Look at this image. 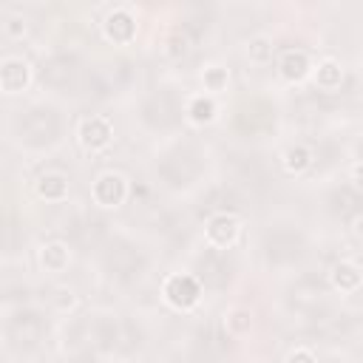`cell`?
I'll return each instance as SVG.
<instances>
[{
  "label": "cell",
  "instance_id": "obj_1",
  "mask_svg": "<svg viewBox=\"0 0 363 363\" xmlns=\"http://www.w3.org/2000/svg\"><path fill=\"white\" fill-rule=\"evenodd\" d=\"M201 281L193 272H170L162 281V301L176 312H193L201 303Z\"/></svg>",
  "mask_w": 363,
  "mask_h": 363
},
{
  "label": "cell",
  "instance_id": "obj_2",
  "mask_svg": "<svg viewBox=\"0 0 363 363\" xmlns=\"http://www.w3.org/2000/svg\"><path fill=\"white\" fill-rule=\"evenodd\" d=\"M139 34V20L133 6H113L105 17H102V37L111 45H130Z\"/></svg>",
  "mask_w": 363,
  "mask_h": 363
},
{
  "label": "cell",
  "instance_id": "obj_3",
  "mask_svg": "<svg viewBox=\"0 0 363 363\" xmlns=\"http://www.w3.org/2000/svg\"><path fill=\"white\" fill-rule=\"evenodd\" d=\"M128 196H130V184H128V179H125L122 173H116V170L99 173V176L94 179V184H91V199H94V204L102 207V210H116V207H122V204L128 201Z\"/></svg>",
  "mask_w": 363,
  "mask_h": 363
},
{
  "label": "cell",
  "instance_id": "obj_4",
  "mask_svg": "<svg viewBox=\"0 0 363 363\" xmlns=\"http://www.w3.org/2000/svg\"><path fill=\"white\" fill-rule=\"evenodd\" d=\"M77 142H79V147L85 153H102V150H108L111 142H113V125H111V119L108 116H99V113L79 119V125H77Z\"/></svg>",
  "mask_w": 363,
  "mask_h": 363
},
{
  "label": "cell",
  "instance_id": "obj_5",
  "mask_svg": "<svg viewBox=\"0 0 363 363\" xmlns=\"http://www.w3.org/2000/svg\"><path fill=\"white\" fill-rule=\"evenodd\" d=\"M241 238V218L235 213H213L204 221V241L213 250H230Z\"/></svg>",
  "mask_w": 363,
  "mask_h": 363
},
{
  "label": "cell",
  "instance_id": "obj_6",
  "mask_svg": "<svg viewBox=\"0 0 363 363\" xmlns=\"http://www.w3.org/2000/svg\"><path fill=\"white\" fill-rule=\"evenodd\" d=\"M34 79V71H31V62L26 57H3L0 60V91L14 96V94H23Z\"/></svg>",
  "mask_w": 363,
  "mask_h": 363
},
{
  "label": "cell",
  "instance_id": "obj_7",
  "mask_svg": "<svg viewBox=\"0 0 363 363\" xmlns=\"http://www.w3.org/2000/svg\"><path fill=\"white\" fill-rule=\"evenodd\" d=\"M312 68H315L312 57H309L306 51H301V48H289V51H284V54L278 57V62H275L278 77H281L284 82H289V85H301V82H306V79L312 77Z\"/></svg>",
  "mask_w": 363,
  "mask_h": 363
},
{
  "label": "cell",
  "instance_id": "obj_8",
  "mask_svg": "<svg viewBox=\"0 0 363 363\" xmlns=\"http://www.w3.org/2000/svg\"><path fill=\"white\" fill-rule=\"evenodd\" d=\"M37 264L45 275H62L71 264V250L68 244L62 241H45L40 250H37Z\"/></svg>",
  "mask_w": 363,
  "mask_h": 363
},
{
  "label": "cell",
  "instance_id": "obj_9",
  "mask_svg": "<svg viewBox=\"0 0 363 363\" xmlns=\"http://www.w3.org/2000/svg\"><path fill=\"white\" fill-rule=\"evenodd\" d=\"M329 284H332L335 292H340V295H352V292L360 289V284H363V272H360V267H357L354 261H337V264L332 267V272H329Z\"/></svg>",
  "mask_w": 363,
  "mask_h": 363
},
{
  "label": "cell",
  "instance_id": "obj_10",
  "mask_svg": "<svg viewBox=\"0 0 363 363\" xmlns=\"http://www.w3.org/2000/svg\"><path fill=\"white\" fill-rule=\"evenodd\" d=\"M320 91H326V94H335V91H340V85H343V79H346V71H343V65L337 62V60H332V57H326V60H320L315 68H312V77H309Z\"/></svg>",
  "mask_w": 363,
  "mask_h": 363
},
{
  "label": "cell",
  "instance_id": "obj_11",
  "mask_svg": "<svg viewBox=\"0 0 363 363\" xmlns=\"http://www.w3.org/2000/svg\"><path fill=\"white\" fill-rule=\"evenodd\" d=\"M187 119L193 125H213L218 119V102L216 96H207V94H193L187 99V108H184Z\"/></svg>",
  "mask_w": 363,
  "mask_h": 363
},
{
  "label": "cell",
  "instance_id": "obj_12",
  "mask_svg": "<svg viewBox=\"0 0 363 363\" xmlns=\"http://www.w3.org/2000/svg\"><path fill=\"white\" fill-rule=\"evenodd\" d=\"M68 179L62 176V173H43L37 182H34V193L43 199V201H51V204H57V201H65L68 199Z\"/></svg>",
  "mask_w": 363,
  "mask_h": 363
},
{
  "label": "cell",
  "instance_id": "obj_13",
  "mask_svg": "<svg viewBox=\"0 0 363 363\" xmlns=\"http://www.w3.org/2000/svg\"><path fill=\"white\" fill-rule=\"evenodd\" d=\"M201 85H204V94L207 96H218L230 88V68L218 65V62H210L201 68Z\"/></svg>",
  "mask_w": 363,
  "mask_h": 363
},
{
  "label": "cell",
  "instance_id": "obj_14",
  "mask_svg": "<svg viewBox=\"0 0 363 363\" xmlns=\"http://www.w3.org/2000/svg\"><path fill=\"white\" fill-rule=\"evenodd\" d=\"M281 164H284V170L289 176H301V173H306L312 167V150L306 145H292V147L284 150Z\"/></svg>",
  "mask_w": 363,
  "mask_h": 363
},
{
  "label": "cell",
  "instance_id": "obj_15",
  "mask_svg": "<svg viewBox=\"0 0 363 363\" xmlns=\"http://www.w3.org/2000/svg\"><path fill=\"white\" fill-rule=\"evenodd\" d=\"M224 329H227V335H233V337L250 335V329H252V312H250L247 306H233V309H227V312H224Z\"/></svg>",
  "mask_w": 363,
  "mask_h": 363
},
{
  "label": "cell",
  "instance_id": "obj_16",
  "mask_svg": "<svg viewBox=\"0 0 363 363\" xmlns=\"http://www.w3.org/2000/svg\"><path fill=\"white\" fill-rule=\"evenodd\" d=\"M244 54H247V60H250V62H258V65L269 62V60H272V54H275L272 37H267V34H255V37H250V40H247Z\"/></svg>",
  "mask_w": 363,
  "mask_h": 363
},
{
  "label": "cell",
  "instance_id": "obj_17",
  "mask_svg": "<svg viewBox=\"0 0 363 363\" xmlns=\"http://www.w3.org/2000/svg\"><path fill=\"white\" fill-rule=\"evenodd\" d=\"M51 306H54L57 312H68V309H74V306H77V292L68 289V286H60V289L51 295Z\"/></svg>",
  "mask_w": 363,
  "mask_h": 363
},
{
  "label": "cell",
  "instance_id": "obj_18",
  "mask_svg": "<svg viewBox=\"0 0 363 363\" xmlns=\"http://www.w3.org/2000/svg\"><path fill=\"white\" fill-rule=\"evenodd\" d=\"M284 363H318V357H315L312 349H306V346H295V349L286 352Z\"/></svg>",
  "mask_w": 363,
  "mask_h": 363
},
{
  "label": "cell",
  "instance_id": "obj_19",
  "mask_svg": "<svg viewBox=\"0 0 363 363\" xmlns=\"http://www.w3.org/2000/svg\"><path fill=\"white\" fill-rule=\"evenodd\" d=\"M3 31H6L11 40H20V37L26 34V17H17V14L9 17V20L3 23Z\"/></svg>",
  "mask_w": 363,
  "mask_h": 363
},
{
  "label": "cell",
  "instance_id": "obj_20",
  "mask_svg": "<svg viewBox=\"0 0 363 363\" xmlns=\"http://www.w3.org/2000/svg\"><path fill=\"white\" fill-rule=\"evenodd\" d=\"M352 184H354V187H360V164H357V162L352 164Z\"/></svg>",
  "mask_w": 363,
  "mask_h": 363
}]
</instances>
